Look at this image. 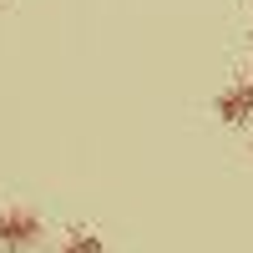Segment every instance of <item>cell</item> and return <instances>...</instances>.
I'll list each match as a JSON object with an SVG mask.
<instances>
[{
	"label": "cell",
	"mask_w": 253,
	"mask_h": 253,
	"mask_svg": "<svg viewBox=\"0 0 253 253\" xmlns=\"http://www.w3.org/2000/svg\"><path fill=\"white\" fill-rule=\"evenodd\" d=\"M41 218L31 208H0V253H26L41 243Z\"/></svg>",
	"instance_id": "1"
},
{
	"label": "cell",
	"mask_w": 253,
	"mask_h": 253,
	"mask_svg": "<svg viewBox=\"0 0 253 253\" xmlns=\"http://www.w3.org/2000/svg\"><path fill=\"white\" fill-rule=\"evenodd\" d=\"M213 117L223 126H253V76H238L213 96Z\"/></svg>",
	"instance_id": "2"
},
{
	"label": "cell",
	"mask_w": 253,
	"mask_h": 253,
	"mask_svg": "<svg viewBox=\"0 0 253 253\" xmlns=\"http://www.w3.org/2000/svg\"><path fill=\"white\" fill-rule=\"evenodd\" d=\"M56 253H107V238H96V233H86V228H76V233H66L56 243Z\"/></svg>",
	"instance_id": "3"
}]
</instances>
